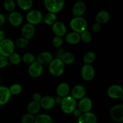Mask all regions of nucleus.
Listing matches in <instances>:
<instances>
[{"label":"nucleus","instance_id":"nucleus-36","mask_svg":"<svg viewBox=\"0 0 123 123\" xmlns=\"http://www.w3.org/2000/svg\"><path fill=\"white\" fill-rule=\"evenodd\" d=\"M34 115L27 113L23 115L21 118V121L22 123H34Z\"/></svg>","mask_w":123,"mask_h":123},{"label":"nucleus","instance_id":"nucleus-3","mask_svg":"<svg viewBox=\"0 0 123 123\" xmlns=\"http://www.w3.org/2000/svg\"><path fill=\"white\" fill-rule=\"evenodd\" d=\"M60 105L61 110L64 114H70L76 109L78 105L76 100L71 96H67L62 98V102Z\"/></svg>","mask_w":123,"mask_h":123},{"label":"nucleus","instance_id":"nucleus-42","mask_svg":"<svg viewBox=\"0 0 123 123\" xmlns=\"http://www.w3.org/2000/svg\"><path fill=\"white\" fill-rule=\"evenodd\" d=\"M72 114H73V116H74V117L78 118H79V117L82 115V112L80 111L79 109H77L76 108V109L73 112V113H72Z\"/></svg>","mask_w":123,"mask_h":123},{"label":"nucleus","instance_id":"nucleus-29","mask_svg":"<svg viewBox=\"0 0 123 123\" xmlns=\"http://www.w3.org/2000/svg\"><path fill=\"white\" fill-rule=\"evenodd\" d=\"M96 59V54L92 51H89L85 53L83 56V62L84 64H91Z\"/></svg>","mask_w":123,"mask_h":123},{"label":"nucleus","instance_id":"nucleus-40","mask_svg":"<svg viewBox=\"0 0 123 123\" xmlns=\"http://www.w3.org/2000/svg\"><path fill=\"white\" fill-rule=\"evenodd\" d=\"M42 98V94L38 93V92H35V93L33 94V95L32 96V101H34V102H38V103H39L40 101L41 100Z\"/></svg>","mask_w":123,"mask_h":123},{"label":"nucleus","instance_id":"nucleus-31","mask_svg":"<svg viewBox=\"0 0 123 123\" xmlns=\"http://www.w3.org/2000/svg\"><path fill=\"white\" fill-rule=\"evenodd\" d=\"M3 7L7 12L10 13L15 10L16 4L13 0H5L3 2Z\"/></svg>","mask_w":123,"mask_h":123},{"label":"nucleus","instance_id":"nucleus-17","mask_svg":"<svg viewBox=\"0 0 123 123\" xmlns=\"http://www.w3.org/2000/svg\"><path fill=\"white\" fill-rule=\"evenodd\" d=\"M39 104L41 108L45 110H50L54 108L56 105L54 100V97L50 96L42 97V99L40 101Z\"/></svg>","mask_w":123,"mask_h":123},{"label":"nucleus","instance_id":"nucleus-18","mask_svg":"<svg viewBox=\"0 0 123 123\" xmlns=\"http://www.w3.org/2000/svg\"><path fill=\"white\" fill-rule=\"evenodd\" d=\"M97 117L91 112L82 113L78 120V123H97Z\"/></svg>","mask_w":123,"mask_h":123},{"label":"nucleus","instance_id":"nucleus-14","mask_svg":"<svg viewBox=\"0 0 123 123\" xmlns=\"http://www.w3.org/2000/svg\"><path fill=\"white\" fill-rule=\"evenodd\" d=\"M86 6L83 1H76L73 4L72 8V12L74 17H82L85 13Z\"/></svg>","mask_w":123,"mask_h":123},{"label":"nucleus","instance_id":"nucleus-5","mask_svg":"<svg viewBox=\"0 0 123 123\" xmlns=\"http://www.w3.org/2000/svg\"><path fill=\"white\" fill-rule=\"evenodd\" d=\"M15 44L10 38H7L0 42V55L8 58L14 51Z\"/></svg>","mask_w":123,"mask_h":123},{"label":"nucleus","instance_id":"nucleus-11","mask_svg":"<svg viewBox=\"0 0 123 123\" xmlns=\"http://www.w3.org/2000/svg\"><path fill=\"white\" fill-rule=\"evenodd\" d=\"M8 20L11 25L14 27L20 26L23 22V16L21 13L16 11L10 12L8 16Z\"/></svg>","mask_w":123,"mask_h":123},{"label":"nucleus","instance_id":"nucleus-43","mask_svg":"<svg viewBox=\"0 0 123 123\" xmlns=\"http://www.w3.org/2000/svg\"><path fill=\"white\" fill-rule=\"evenodd\" d=\"M6 22V17L2 13H0V27L4 25Z\"/></svg>","mask_w":123,"mask_h":123},{"label":"nucleus","instance_id":"nucleus-1","mask_svg":"<svg viewBox=\"0 0 123 123\" xmlns=\"http://www.w3.org/2000/svg\"><path fill=\"white\" fill-rule=\"evenodd\" d=\"M65 68V64L60 58H54L49 64V72L53 76H61L64 72Z\"/></svg>","mask_w":123,"mask_h":123},{"label":"nucleus","instance_id":"nucleus-47","mask_svg":"<svg viewBox=\"0 0 123 123\" xmlns=\"http://www.w3.org/2000/svg\"><path fill=\"white\" fill-rule=\"evenodd\" d=\"M1 77H0V84H1Z\"/></svg>","mask_w":123,"mask_h":123},{"label":"nucleus","instance_id":"nucleus-19","mask_svg":"<svg viewBox=\"0 0 123 123\" xmlns=\"http://www.w3.org/2000/svg\"><path fill=\"white\" fill-rule=\"evenodd\" d=\"M9 88L6 86H0V106H3L9 102L11 98Z\"/></svg>","mask_w":123,"mask_h":123},{"label":"nucleus","instance_id":"nucleus-6","mask_svg":"<svg viewBox=\"0 0 123 123\" xmlns=\"http://www.w3.org/2000/svg\"><path fill=\"white\" fill-rule=\"evenodd\" d=\"M43 14L38 10H31L28 12L26 16V21L32 25L40 24L43 20Z\"/></svg>","mask_w":123,"mask_h":123},{"label":"nucleus","instance_id":"nucleus-45","mask_svg":"<svg viewBox=\"0 0 123 123\" xmlns=\"http://www.w3.org/2000/svg\"><path fill=\"white\" fill-rule=\"evenodd\" d=\"M6 38V34L3 30H1L0 29V42L2 41L3 40Z\"/></svg>","mask_w":123,"mask_h":123},{"label":"nucleus","instance_id":"nucleus-39","mask_svg":"<svg viewBox=\"0 0 123 123\" xmlns=\"http://www.w3.org/2000/svg\"><path fill=\"white\" fill-rule=\"evenodd\" d=\"M91 28H92V32H95V33H97V32L100 31L101 28H102V26H101L100 24H98L97 22H95L92 24Z\"/></svg>","mask_w":123,"mask_h":123},{"label":"nucleus","instance_id":"nucleus-2","mask_svg":"<svg viewBox=\"0 0 123 123\" xmlns=\"http://www.w3.org/2000/svg\"><path fill=\"white\" fill-rule=\"evenodd\" d=\"M70 27L74 32L80 34L83 31L86 30L88 23L86 19L82 17H74L70 21Z\"/></svg>","mask_w":123,"mask_h":123},{"label":"nucleus","instance_id":"nucleus-7","mask_svg":"<svg viewBox=\"0 0 123 123\" xmlns=\"http://www.w3.org/2000/svg\"><path fill=\"white\" fill-rule=\"evenodd\" d=\"M110 116L113 121L117 123H123V105L118 104L114 106L110 111Z\"/></svg>","mask_w":123,"mask_h":123},{"label":"nucleus","instance_id":"nucleus-23","mask_svg":"<svg viewBox=\"0 0 123 123\" xmlns=\"http://www.w3.org/2000/svg\"><path fill=\"white\" fill-rule=\"evenodd\" d=\"M66 41L68 44L72 45L78 44L80 42V34L74 31L68 32L66 36Z\"/></svg>","mask_w":123,"mask_h":123},{"label":"nucleus","instance_id":"nucleus-10","mask_svg":"<svg viewBox=\"0 0 123 123\" xmlns=\"http://www.w3.org/2000/svg\"><path fill=\"white\" fill-rule=\"evenodd\" d=\"M107 94L112 99H120L123 96V89L119 85H112L108 88Z\"/></svg>","mask_w":123,"mask_h":123},{"label":"nucleus","instance_id":"nucleus-15","mask_svg":"<svg viewBox=\"0 0 123 123\" xmlns=\"http://www.w3.org/2000/svg\"><path fill=\"white\" fill-rule=\"evenodd\" d=\"M35 32H36V28L34 25H32L28 23L24 25L21 30V34L22 37L26 38L28 40H30L33 38Z\"/></svg>","mask_w":123,"mask_h":123},{"label":"nucleus","instance_id":"nucleus-33","mask_svg":"<svg viewBox=\"0 0 123 123\" xmlns=\"http://www.w3.org/2000/svg\"><path fill=\"white\" fill-rule=\"evenodd\" d=\"M8 88H9L11 94L13 95V96H16V95L19 94L22 91V86L19 84H13Z\"/></svg>","mask_w":123,"mask_h":123},{"label":"nucleus","instance_id":"nucleus-21","mask_svg":"<svg viewBox=\"0 0 123 123\" xmlns=\"http://www.w3.org/2000/svg\"><path fill=\"white\" fill-rule=\"evenodd\" d=\"M111 18L110 14L106 10H101L96 14L95 17L96 22L100 24H107Z\"/></svg>","mask_w":123,"mask_h":123},{"label":"nucleus","instance_id":"nucleus-38","mask_svg":"<svg viewBox=\"0 0 123 123\" xmlns=\"http://www.w3.org/2000/svg\"><path fill=\"white\" fill-rule=\"evenodd\" d=\"M8 63H9V61H8V58L0 55V69L7 67Z\"/></svg>","mask_w":123,"mask_h":123},{"label":"nucleus","instance_id":"nucleus-41","mask_svg":"<svg viewBox=\"0 0 123 123\" xmlns=\"http://www.w3.org/2000/svg\"><path fill=\"white\" fill-rule=\"evenodd\" d=\"M65 50H64V49L62 48H61V49H59L58 50H57V52L55 54V56H56V58H61V56L62 55V54L65 52Z\"/></svg>","mask_w":123,"mask_h":123},{"label":"nucleus","instance_id":"nucleus-13","mask_svg":"<svg viewBox=\"0 0 123 123\" xmlns=\"http://www.w3.org/2000/svg\"><path fill=\"white\" fill-rule=\"evenodd\" d=\"M52 30L55 36L62 37L66 34L67 27L62 22L56 21L52 25Z\"/></svg>","mask_w":123,"mask_h":123},{"label":"nucleus","instance_id":"nucleus-12","mask_svg":"<svg viewBox=\"0 0 123 123\" xmlns=\"http://www.w3.org/2000/svg\"><path fill=\"white\" fill-rule=\"evenodd\" d=\"M92 101L90 97H84L79 100L78 103V109L82 113H86L91 111L92 108Z\"/></svg>","mask_w":123,"mask_h":123},{"label":"nucleus","instance_id":"nucleus-34","mask_svg":"<svg viewBox=\"0 0 123 123\" xmlns=\"http://www.w3.org/2000/svg\"><path fill=\"white\" fill-rule=\"evenodd\" d=\"M80 41L85 43H88L91 42L92 37L91 34L89 31L85 30L80 34Z\"/></svg>","mask_w":123,"mask_h":123},{"label":"nucleus","instance_id":"nucleus-24","mask_svg":"<svg viewBox=\"0 0 123 123\" xmlns=\"http://www.w3.org/2000/svg\"><path fill=\"white\" fill-rule=\"evenodd\" d=\"M17 4L19 8L24 11H30L33 6L32 0H17Z\"/></svg>","mask_w":123,"mask_h":123},{"label":"nucleus","instance_id":"nucleus-46","mask_svg":"<svg viewBox=\"0 0 123 123\" xmlns=\"http://www.w3.org/2000/svg\"><path fill=\"white\" fill-rule=\"evenodd\" d=\"M76 1H83V0H76Z\"/></svg>","mask_w":123,"mask_h":123},{"label":"nucleus","instance_id":"nucleus-4","mask_svg":"<svg viewBox=\"0 0 123 123\" xmlns=\"http://www.w3.org/2000/svg\"><path fill=\"white\" fill-rule=\"evenodd\" d=\"M43 4L48 12L56 14L64 8L65 0H44Z\"/></svg>","mask_w":123,"mask_h":123},{"label":"nucleus","instance_id":"nucleus-44","mask_svg":"<svg viewBox=\"0 0 123 123\" xmlns=\"http://www.w3.org/2000/svg\"><path fill=\"white\" fill-rule=\"evenodd\" d=\"M54 100H55V104L61 105V102H62V97L57 96L54 98Z\"/></svg>","mask_w":123,"mask_h":123},{"label":"nucleus","instance_id":"nucleus-35","mask_svg":"<svg viewBox=\"0 0 123 123\" xmlns=\"http://www.w3.org/2000/svg\"><path fill=\"white\" fill-rule=\"evenodd\" d=\"M29 44V40L24 37H20L16 41V45L20 49H24L28 46Z\"/></svg>","mask_w":123,"mask_h":123},{"label":"nucleus","instance_id":"nucleus-20","mask_svg":"<svg viewBox=\"0 0 123 123\" xmlns=\"http://www.w3.org/2000/svg\"><path fill=\"white\" fill-rule=\"evenodd\" d=\"M54 59L53 55L48 51H43L40 53L37 57V61L42 65H48Z\"/></svg>","mask_w":123,"mask_h":123},{"label":"nucleus","instance_id":"nucleus-37","mask_svg":"<svg viewBox=\"0 0 123 123\" xmlns=\"http://www.w3.org/2000/svg\"><path fill=\"white\" fill-rule=\"evenodd\" d=\"M63 44V39L62 37L55 36L52 40V44L55 48H59Z\"/></svg>","mask_w":123,"mask_h":123},{"label":"nucleus","instance_id":"nucleus-9","mask_svg":"<svg viewBox=\"0 0 123 123\" xmlns=\"http://www.w3.org/2000/svg\"><path fill=\"white\" fill-rule=\"evenodd\" d=\"M43 72V66L37 61H35L30 65L28 73L32 78H37L40 76Z\"/></svg>","mask_w":123,"mask_h":123},{"label":"nucleus","instance_id":"nucleus-26","mask_svg":"<svg viewBox=\"0 0 123 123\" xmlns=\"http://www.w3.org/2000/svg\"><path fill=\"white\" fill-rule=\"evenodd\" d=\"M60 59L65 65H70L74 62V60H75V56H74V54L70 52H65L62 54Z\"/></svg>","mask_w":123,"mask_h":123},{"label":"nucleus","instance_id":"nucleus-28","mask_svg":"<svg viewBox=\"0 0 123 123\" xmlns=\"http://www.w3.org/2000/svg\"><path fill=\"white\" fill-rule=\"evenodd\" d=\"M56 14L48 12L43 18V20L44 24L49 26H52L55 22L57 21Z\"/></svg>","mask_w":123,"mask_h":123},{"label":"nucleus","instance_id":"nucleus-8","mask_svg":"<svg viewBox=\"0 0 123 123\" xmlns=\"http://www.w3.org/2000/svg\"><path fill=\"white\" fill-rule=\"evenodd\" d=\"M81 76L84 80L90 82L94 78L95 69L91 64H84L81 68Z\"/></svg>","mask_w":123,"mask_h":123},{"label":"nucleus","instance_id":"nucleus-22","mask_svg":"<svg viewBox=\"0 0 123 123\" xmlns=\"http://www.w3.org/2000/svg\"><path fill=\"white\" fill-rule=\"evenodd\" d=\"M56 94L57 96L61 97H65L68 96L70 92V85L66 82H61L56 87Z\"/></svg>","mask_w":123,"mask_h":123},{"label":"nucleus","instance_id":"nucleus-27","mask_svg":"<svg viewBox=\"0 0 123 123\" xmlns=\"http://www.w3.org/2000/svg\"><path fill=\"white\" fill-rule=\"evenodd\" d=\"M41 109L40 105L38 102L32 101L27 105V111L28 113L32 115H34L38 114Z\"/></svg>","mask_w":123,"mask_h":123},{"label":"nucleus","instance_id":"nucleus-32","mask_svg":"<svg viewBox=\"0 0 123 123\" xmlns=\"http://www.w3.org/2000/svg\"><path fill=\"white\" fill-rule=\"evenodd\" d=\"M22 61L26 64L30 65L36 61V58L34 55L30 52L25 53L22 57Z\"/></svg>","mask_w":123,"mask_h":123},{"label":"nucleus","instance_id":"nucleus-30","mask_svg":"<svg viewBox=\"0 0 123 123\" xmlns=\"http://www.w3.org/2000/svg\"><path fill=\"white\" fill-rule=\"evenodd\" d=\"M8 60L9 62H10L12 64L17 66V65H19L21 62L22 57L18 53L13 52V54H12L8 56Z\"/></svg>","mask_w":123,"mask_h":123},{"label":"nucleus","instance_id":"nucleus-25","mask_svg":"<svg viewBox=\"0 0 123 123\" xmlns=\"http://www.w3.org/2000/svg\"><path fill=\"white\" fill-rule=\"evenodd\" d=\"M53 120L51 116L48 114H42L35 117L34 123H52Z\"/></svg>","mask_w":123,"mask_h":123},{"label":"nucleus","instance_id":"nucleus-16","mask_svg":"<svg viewBox=\"0 0 123 123\" xmlns=\"http://www.w3.org/2000/svg\"><path fill=\"white\" fill-rule=\"evenodd\" d=\"M86 95V89L83 85H76L71 90V96L75 100H80Z\"/></svg>","mask_w":123,"mask_h":123}]
</instances>
